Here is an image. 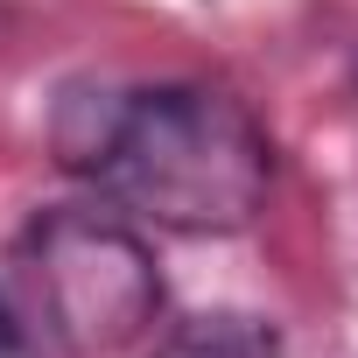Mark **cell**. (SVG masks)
Returning <instances> with one entry per match:
<instances>
[{
    "mask_svg": "<svg viewBox=\"0 0 358 358\" xmlns=\"http://www.w3.org/2000/svg\"><path fill=\"white\" fill-rule=\"evenodd\" d=\"M50 148L99 204L162 232H246L274 190V141L246 99L204 78L71 85Z\"/></svg>",
    "mask_w": 358,
    "mask_h": 358,
    "instance_id": "6da1fadb",
    "label": "cell"
},
{
    "mask_svg": "<svg viewBox=\"0 0 358 358\" xmlns=\"http://www.w3.org/2000/svg\"><path fill=\"white\" fill-rule=\"evenodd\" d=\"M36 330L64 358H113L162 323V274L148 239L113 204H50L15 239V288Z\"/></svg>",
    "mask_w": 358,
    "mask_h": 358,
    "instance_id": "7a4b0ae2",
    "label": "cell"
},
{
    "mask_svg": "<svg viewBox=\"0 0 358 358\" xmlns=\"http://www.w3.org/2000/svg\"><path fill=\"white\" fill-rule=\"evenodd\" d=\"M0 358H36V330H29L22 302L8 295V281H0Z\"/></svg>",
    "mask_w": 358,
    "mask_h": 358,
    "instance_id": "277c9868",
    "label": "cell"
},
{
    "mask_svg": "<svg viewBox=\"0 0 358 358\" xmlns=\"http://www.w3.org/2000/svg\"><path fill=\"white\" fill-rule=\"evenodd\" d=\"M155 358H281V344L253 316H197L183 330H169Z\"/></svg>",
    "mask_w": 358,
    "mask_h": 358,
    "instance_id": "3957f363",
    "label": "cell"
},
{
    "mask_svg": "<svg viewBox=\"0 0 358 358\" xmlns=\"http://www.w3.org/2000/svg\"><path fill=\"white\" fill-rule=\"evenodd\" d=\"M0 36H8V8H0Z\"/></svg>",
    "mask_w": 358,
    "mask_h": 358,
    "instance_id": "5b68a950",
    "label": "cell"
}]
</instances>
